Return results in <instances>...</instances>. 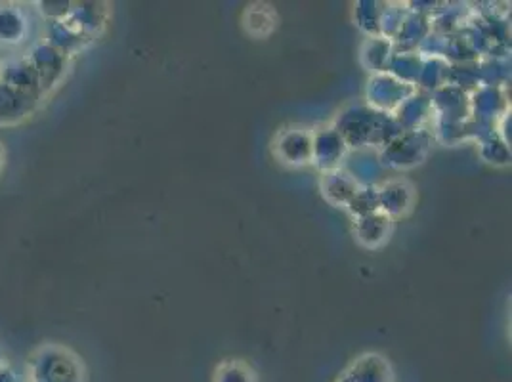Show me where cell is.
I'll return each mask as SVG.
<instances>
[{
	"label": "cell",
	"mask_w": 512,
	"mask_h": 382,
	"mask_svg": "<svg viewBox=\"0 0 512 382\" xmlns=\"http://www.w3.org/2000/svg\"><path fill=\"white\" fill-rule=\"evenodd\" d=\"M33 382H75L77 361L60 346L44 344L31 356Z\"/></svg>",
	"instance_id": "1"
},
{
	"label": "cell",
	"mask_w": 512,
	"mask_h": 382,
	"mask_svg": "<svg viewBox=\"0 0 512 382\" xmlns=\"http://www.w3.org/2000/svg\"><path fill=\"white\" fill-rule=\"evenodd\" d=\"M25 60L31 64L37 73L39 85L43 90L44 100L50 96V92L62 83L67 67V56L58 48L46 43L44 39H37L25 50Z\"/></svg>",
	"instance_id": "2"
},
{
	"label": "cell",
	"mask_w": 512,
	"mask_h": 382,
	"mask_svg": "<svg viewBox=\"0 0 512 382\" xmlns=\"http://www.w3.org/2000/svg\"><path fill=\"white\" fill-rule=\"evenodd\" d=\"M43 100L22 94L0 81V127H18L31 119Z\"/></svg>",
	"instance_id": "3"
},
{
	"label": "cell",
	"mask_w": 512,
	"mask_h": 382,
	"mask_svg": "<svg viewBox=\"0 0 512 382\" xmlns=\"http://www.w3.org/2000/svg\"><path fill=\"white\" fill-rule=\"evenodd\" d=\"M31 33V18L22 4L0 2V48L22 46Z\"/></svg>",
	"instance_id": "4"
},
{
	"label": "cell",
	"mask_w": 512,
	"mask_h": 382,
	"mask_svg": "<svg viewBox=\"0 0 512 382\" xmlns=\"http://www.w3.org/2000/svg\"><path fill=\"white\" fill-rule=\"evenodd\" d=\"M0 81L4 85L20 90L22 94L44 100L37 73L25 60V56H16V58H8V60L0 62Z\"/></svg>",
	"instance_id": "5"
},
{
	"label": "cell",
	"mask_w": 512,
	"mask_h": 382,
	"mask_svg": "<svg viewBox=\"0 0 512 382\" xmlns=\"http://www.w3.org/2000/svg\"><path fill=\"white\" fill-rule=\"evenodd\" d=\"M35 6H37L35 12L43 18L44 23L62 22L71 14V8H73L71 2H50V0L37 2Z\"/></svg>",
	"instance_id": "6"
},
{
	"label": "cell",
	"mask_w": 512,
	"mask_h": 382,
	"mask_svg": "<svg viewBox=\"0 0 512 382\" xmlns=\"http://www.w3.org/2000/svg\"><path fill=\"white\" fill-rule=\"evenodd\" d=\"M0 382H16V377H14V373L10 369L2 367L0 369Z\"/></svg>",
	"instance_id": "7"
},
{
	"label": "cell",
	"mask_w": 512,
	"mask_h": 382,
	"mask_svg": "<svg viewBox=\"0 0 512 382\" xmlns=\"http://www.w3.org/2000/svg\"><path fill=\"white\" fill-rule=\"evenodd\" d=\"M4 165H6V153H4V149L0 146V172L4 169Z\"/></svg>",
	"instance_id": "8"
},
{
	"label": "cell",
	"mask_w": 512,
	"mask_h": 382,
	"mask_svg": "<svg viewBox=\"0 0 512 382\" xmlns=\"http://www.w3.org/2000/svg\"><path fill=\"white\" fill-rule=\"evenodd\" d=\"M2 367H4V352L0 350V369H2Z\"/></svg>",
	"instance_id": "9"
}]
</instances>
